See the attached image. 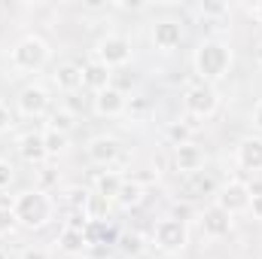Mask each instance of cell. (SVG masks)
<instances>
[{
  "mask_svg": "<svg viewBox=\"0 0 262 259\" xmlns=\"http://www.w3.org/2000/svg\"><path fill=\"white\" fill-rule=\"evenodd\" d=\"M12 210H15V220H21L25 226L37 229L49 220L52 213V201L46 198L43 189H34V192H21L15 201H12Z\"/></svg>",
  "mask_w": 262,
  "mask_h": 259,
  "instance_id": "obj_1",
  "label": "cell"
},
{
  "mask_svg": "<svg viewBox=\"0 0 262 259\" xmlns=\"http://www.w3.org/2000/svg\"><path fill=\"white\" fill-rule=\"evenodd\" d=\"M232 64V55H229V49L223 46V43H216V40H207V43H201L195 52V67L201 76H207V79H220L226 70Z\"/></svg>",
  "mask_w": 262,
  "mask_h": 259,
  "instance_id": "obj_2",
  "label": "cell"
},
{
  "mask_svg": "<svg viewBox=\"0 0 262 259\" xmlns=\"http://www.w3.org/2000/svg\"><path fill=\"white\" fill-rule=\"evenodd\" d=\"M49 58V49L40 37H25L15 49H12V64L18 70H40Z\"/></svg>",
  "mask_w": 262,
  "mask_h": 259,
  "instance_id": "obj_3",
  "label": "cell"
},
{
  "mask_svg": "<svg viewBox=\"0 0 262 259\" xmlns=\"http://www.w3.org/2000/svg\"><path fill=\"white\" fill-rule=\"evenodd\" d=\"M183 107L192 113V116H210L216 110V92L207 85V82H198L192 85L186 95H183Z\"/></svg>",
  "mask_w": 262,
  "mask_h": 259,
  "instance_id": "obj_4",
  "label": "cell"
},
{
  "mask_svg": "<svg viewBox=\"0 0 262 259\" xmlns=\"http://www.w3.org/2000/svg\"><path fill=\"white\" fill-rule=\"evenodd\" d=\"M156 244L162 250H180V247H186V223H180L174 217L162 220L156 226Z\"/></svg>",
  "mask_w": 262,
  "mask_h": 259,
  "instance_id": "obj_5",
  "label": "cell"
},
{
  "mask_svg": "<svg viewBox=\"0 0 262 259\" xmlns=\"http://www.w3.org/2000/svg\"><path fill=\"white\" fill-rule=\"evenodd\" d=\"M98 55H101V64H107V67L125 64L131 58V43L125 37H107V40H101Z\"/></svg>",
  "mask_w": 262,
  "mask_h": 259,
  "instance_id": "obj_6",
  "label": "cell"
},
{
  "mask_svg": "<svg viewBox=\"0 0 262 259\" xmlns=\"http://www.w3.org/2000/svg\"><path fill=\"white\" fill-rule=\"evenodd\" d=\"M216 207H223L226 213H235V210H247L250 207V192H247V186L244 183H229L223 195H220V204Z\"/></svg>",
  "mask_w": 262,
  "mask_h": 259,
  "instance_id": "obj_7",
  "label": "cell"
},
{
  "mask_svg": "<svg viewBox=\"0 0 262 259\" xmlns=\"http://www.w3.org/2000/svg\"><path fill=\"white\" fill-rule=\"evenodd\" d=\"M18 107H21L25 116H40V113H46V107H49V95H46V89H40V85H28V89L21 92V98H18Z\"/></svg>",
  "mask_w": 262,
  "mask_h": 259,
  "instance_id": "obj_8",
  "label": "cell"
},
{
  "mask_svg": "<svg viewBox=\"0 0 262 259\" xmlns=\"http://www.w3.org/2000/svg\"><path fill=\"white\" fill-rule=\"evenodd\" d=\"M110 79H113L110 67H107V64H101V61H92V64H85V67H82V85H85V89L104 92V89H110Z\"/></svg>",
  "mask_w": 262,
  "mask_h": 259,
  "instance_id": "obj_9",
  "label": "cell"
},
{
  "mask_svg": "<svg viewBox=\"0 0 262 259\" xmlns=\"http://www.w3.org/2000/svg\"><path fill=\"white\" fill-rule=\"evenodd\" d=\"M18 153L25 162H43L49 153H46V143H43V134L40 131H31L18 140Z\"/></svg>",
  "mask_w": 262,
  "mask_h": 259,
  "instance_id": "obj_10",
  "label": "cell"
},
{
  "mask_svg": "<svg viewBox=\"0 0 262 259\" xmlns=\"http://www.w3.org/2000/svg\"><path fill=\"white\" fill-rule=\"evenodd\" d=\"M116 156H119V143L113 137H98V140L89 143V159L95 165H110Z\"/></svg>",
  "mask_w": 262,
  "mask_h": 259,
  "instance_id": "obj_11",
  "label": "cell"
},
{
  "mask_svg": "<svg viewBox=\"0 0 262 259\" xmlns=\"http://www.w3.org/2000/svg\"><path fill=\"white\" fill-rule=\"evenodd\" d=\"M238 162H241V168H247V171H259L262 168V140L259 137H247V140L238 146Z\"/></svg>",
  "mask_w": 262,
  "mask_h": 259,
  "instance_id": "obj_12",
  "label": "cell"
},
{
  "mask_svg": "<svg viewBox=\"0 0 262 259\" xmlns=\"http://www.w3.org/2000/svg\"><path fill=\"white\" fill-rule=\"evenodd\" d=\"M152 40H156V46H159V49H174V46H180L183 31H180V25H177V21H159V25H156V31H152Z\"/></svg>",
  "mask_w": 262,
  "mask_h": 259,
  "instance_id": "obj_13",
  "label": "cell"
},
{
  "mask_svg": "<svg viewBox=\"0 0 262 259\" xmlns=\"http://www.w3.org/2000/svg\"><path fill=\"white\" fill-rule=\"evenodd\" d=\"M95 107H98V113H101V116H116V113H122V110H125V95H122V92H116V89H104V92H98Z\"/></svg>",
  "mask_w": 262,
  "mask_h": 259,
  "instance_id": "obj_14",
  "label": "cell"
},
{
  "mask_svg": "<svg viewBox=\"0 0 262 259\" xmlns=\"http://www.w3.org/2000/svg\"><path fill=\"white\" fill-rule=\"evenodd\" d=\"M229 229H232V213H226L223 207H210V210H204V232L207 235H229Z\"/></svg>",
  "mask_w": 262,
  "mask_h": 259,
  "instance_id": "obj_15",
  "label": "cell"
},
{
  "mask_svg": "<svg viewBox=\"0 0 262 259\" xmlns=\"http://www.w3.org/2000/svg\"><path fill=\"white\" fill-rule=\"evenodd\" d=\"M201 149L192 146V143H180L177 146V153H174V162H177V168L180 171H186V174H195L198 168H201Z\"/></svg>",
  "mask_w": 262,
  "mask_h": 259,
  "instance_id": "obj_16",
  "label": "cell"
},
{
  "mask_svg": "<svg viewBox=\"0 0 262 259\" xmlns=\"http://www.w3.org/2000/svg\"><path fill=\"white\" fill-rule=\"evenodd\" d=\"M107 210H110V198H104L101 192H89V201H85V207H82L85 220H92V223H104Z\"/></svg>",
  "mask_w": 262,
  "mask_h": 259,
  "instance_id": "obj_17",
  "label": "cell"
},
{
  "mask_svg": "<svg viewBox=\"0 0 262 259\" xmlns=\"http://www.w3.org/2000/svg\"><path fill=\"white\" fill-rule=\"evenodd\" d=\"M55 82H58L64 92H76V89L82 85V67H76V64L58 67V73H55Z\"/></svg>",
  "mask_w": 262,
  "mask_h": 259,
  "instance_id": "obj_18",
  "label": "cell"
},
{
  "mask_svg": "<svg viewBox=\"0 0 262 259\" xmlns=\"http://www.w3.org/2000/svg\"><path fill=\"white\" fill-rule=\"evenodd\" d=\"M95 183H98V192L104 195V198H116L119 195V186H122V180L116 174H98Z\"/></svg>",
  "mask_w": 262,
  "mask_h": 259,
  "instance_id": "obj_19",
  "label": "cell"
},
{
  "mask_svg": "<svg viewBox=\"0 0 262 259\" xmlns=\"http://www.w3.org/2000/svg\"><path fill=\"white\" fill-rule=\"evenodd\" d=\"M82 247H85V235H82V232H76V229H64V232H61V250L76 253V250H82Z\"/></svg>",
  "mask_w": 262,
  "mask_h": 259,
  "instance_id": "obj_20",
  "label": "cell"
},
{
  "mask_svg": "<svg viewBox=\"0 0 262 259\" xmlns=\"http://www.w3.org/2000/svg\"><path fill=\"white\" fill-rule=\"evenodd\" d=\"M122 204H137L140 201V183H134V180H122V186H119V195H116Z\"/></svg>",
  "mask_w": 262,
  "mask_h": 259,
  "instance_id": "obj_21",
  "label": "cell"
},
{
  "mask_svg": "<svg viewBox=\"0 0 262 259\" xmlns=\"http://www.w3.org/2000/svg\"><path fill=\"white\" fill-rule=\"evenodd\" d=\"M43 143H46V153H61L67 146V134H58V131H43Z\"/></svg>",
  "mask_w": 262,
  "mask_h": 259,
  "instance_id": "obj_22",
  "label": "cell"
},
{
  "mask_svg": "<svg viewBox=\"0 0 262 259\" xmlns=\"http://www.w3.org/2000/svg\"><path fill=\"white\" fill-rule=\"evenodd\" d=\"M49 128L52 131H58V134H67V131L73 128V116H70V113H55V116H52V125H49Z\"/></svg>",
  "mask_w": 262,
  "mask_h": 259,
  "instance_id": "obj_23",
  "label": "cell"
},
{
  "mask_svg": "<svg viewBox=\"0 0 262 259\" xmlns=\"http://www.w3.org/2000/svg\"><path fill=\"white\" fill-rule=\"evenodd\" d=\"M15 226V210L12 207H0V235H9Z\"/></svg>",
  "mask_w": 262,
  "mask_h": 259,
  "instance_id": "obj_24",
  "label": "cell"
},
{
  "mask_svg": "<svg viewBox=\"0 0 262 259\" xmlns=\"http://www.w3.org/2000/svg\"><path fill=\"white\" fill-rule=\"evenodd\" d=\"M192 189H195V192H213V180H210V177H207V174H201V171H195V174H192Z\"/></svg>",
  "mask_w": 262,
  "mask_h": 259,
  "instance_id": "obj_25",
  "label": "cell"
},
{
  "mask_svg": "<svg viewBox=\"0 0 262 259\" xmlns=\"http://www.w3.org/2000/svg\"><path fill=\"white\" fill-rule=\"evenodd\" d=\"M122 250H125V253H131V256H137V253L143 250L140 235H125V238H122Z\"/></svg>",
  "mask_w": 262,
  "mask_h": 259,
  "instance_id": "obj_26",
  "label": "cell"
},
{
  "mask_svg": "<svg viewBox=\"0 0 262 259\" xmlns=\"http://www.w3.org/2000/svg\"><path fill=\"white\" fill-rule=\"evenodd\" d=\"M79 110H85V101H82L76 92H70V95H67V113L73 116V113H79Z\"/></svg>",
  "mask_w": 262,
  "mask_h": 259,
  "instance_id": "obj_27",
  "label": "cell"
},
{
  "mask_svg": "<svg viewBox=\"0 0 262 259\" xmlns=\"http://www.w3.org/2000/svg\"><path fill=\"white\" fill-rule=\"evenodd\" d=\"M168 134H171V140L180 146V143H186V137H189V128H186V125H171V128H168Z\"/></svg>",
  "mask_w": 262,
  "mask_h": 259,
  "instance_id": "obj_28",
  "label": "cell"
},
{
  "mask_svg": "<svg viewBox=\"0 0 262 259\" xmlns=\"http://www.w3.org/2000/svg\"><path fill=\"white\" fill-rule=\"evenodd\" d=\"M12 183V165L9 162H0V189Z\"/></svg>",
  "mask_w": 262,
  "mask_h": 259,
  "instance_id": "obj_29",
  "label": "cell"
},
{
  "mask_svg": "<svg viewBox=\"0 0 262 259\" xmlns=\"http://www.w3.org/2000/svg\"><path fill=\"white\" fill-rule=\"evenodd\" d=\"M9 125H12V116H9V110L0 104V131H6Z\"/></svg>",
  "mask_w": 262,
  "mask_h": 259,
  "instance_id": "obj_30",
  "label": "cell"
},
{
  "mask_svg": "<svg viewBox=\"0 0 262 259\" xmlns=\"http://www.w3.org/2000/svg\"><path fill=\"white\" fill-rule=\"evenodd\" d=\"M247 192H250V198H259L262 195V180H250V183H247Z\"/></svg>",
  "mask_w": 262,
  "mask_h": 259,
  "instance_id": "obj_31",
  "label": "cell"
},
{
  "mask_svg": "<svg viewBox=\"0 0 262 259\" xmlns=\"http://www.w3.org/2000/svg\"><path fill=\"white\" fill-rule=\"evenodd\" d=\"M250 210H253V217H256V220H262V195H259V198H250Z\"/></svg>",
  "mask_w": 262,
  "mask_h": 259,
  "instance_id": "obj_32",
  "label": "cell"
},
{
  "mask_svg": "<svg viewBox=\"0 0 262 259\" xmlns=\"http://www.w3.org/2000/svg\"><path fill=\"white\" fill-rule=\"evenodd\" d=\"M21 259H49V253H46V250H25Z\"/></svg>",
  "mask_w": 262,
  "mask_h": 259,
  "instance_id": "obj_33",
  "label": "cell"
},
{
  "mask_svg": "<svg viewBox=\"0 0 262 259\" xmlns=\"http://www.w3.org/2000/svg\"><path fill=\"white\" fill-rule=\"evenodd\" d=\"M52 180H55V174H52V168H46V171L40 174V183H43V186H49Z\"/></svg>",
  "mask_w": 262,
  "mask_h": 259,
  "instance_id": "obj_34",
  "label": "cell"
},
{
  "mask_svg": "<svg viewBox=\"0 0 262 259\" xmlns=\"http://www.w3.org/2000/svg\"><path fill=\"white\" fill-rule=\"evenodd\" d=\"M131 110H134V113H143V110H146V101H134Z\"/></svg>",
  "mask_w": 262,
  "mask_h": 259,
  "instance_id": "obj_35",
  "label": "cell"
},
{
  "mask_svg": "<svg viewBox=\"0 0 262 259\" xmlns=\"http://www.w3.org/2000/svg\"><path fill=\"white\" fill-rule=\"evenodd\" d=\"M253 15H256V18L262 21V3H256V6H253Z\"/></svg>",
  "mask_w": 262,
  "mask_h": 259,
  "instance_id": "obj_36",
  "label": "cell"
},
{
  "mask_svg": "<svg viewBox=\"0 0 262 259\" xmlns=\"http://www.w3.org/2000/svg\"><path fill=\"white\" fill-rule=\"evenodd\" d=\"M256 125H259V128H262V104H259V107H256Z\"/></svg>",
  "mask_w": 262,
  "mask_h": 259,
  "instance_id": "obj_37",
  "label": "cell"
},
{
  "mask_svg": "<svg viewBox=\"0 0 262 259\" xmlns=\"http://www.w3.org/2000/svg\"><path fill=\"white\" fill-rule=\"evenodd\" d=\"M256 58H259V61H262V43H259V49H256Z\"/></svg>",
  "mask_w": 262,
  "mask_h": 259,
  "instance_id": "obj_38",
  "label": "cell"
},
{
  "mask_svg": "<svg viewBox=\"0 0 262 259\" xmlns=\"http://www.w3.org/2000/svg\"><path fill=\"white\" fill-rule=\"evenodd\" d=\"M244 259H253V256H244Z\"/></svg>",
  "mask_w": 262,
  "mask_h": 259,
  "instance_id": "obj_39",
  "label": "cell"
}]
</instances>
